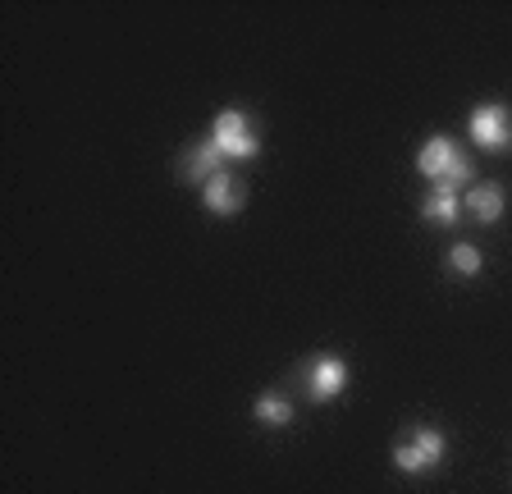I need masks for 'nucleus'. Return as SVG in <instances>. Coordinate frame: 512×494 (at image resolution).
I'll return each mask as SVG.
<instances>
[{
  "instance_id": "obj_1",
  "label": "nucleus",
  "mask_w": 512,
  "mask_h": 494,
  "mask_svg": "<svg viewBox=\"0 0 512 494\" xmlns=\"http://www.w3.org/2000/svg\"><path fill=\"white\" fill-rule=\"evenodd\" d=\"M444 458H448V440H444V430H435V426H412V440L394 444V467L403 476L435 472Z\"/></svg>"
},
{
  "instance_id": "obj_2",
  "label": "nucleus",
  "mask_w": 512,
  "mask_h": 494,
  "mask_svg": "<svg viewBox=\"0 0 512 494\" xmlns=\"http://www.w3.org/2000/svg\"><path fill=\"white\" fill-rule=\"evenodd\" d=\"M211 129H215L211 133L215 147L224 151V161H252V156H261V138L252 133L247 110H220Z\"/></svg>"
},
{
  "instance_id": "obj_3",
  "label": "nucleus",
  "mask_w": 512,
  "mask_h": 494,
  "mask_svg": "<svg viewBox=\"0 0 512 494\" xmlns=\"http://www.w3.org/2000/svg\"><path fill=\"white\" fill-rule=\"evenodd\" d=\"M471 142L480 151H508L512 147V110L503 101H490V106H476L467 119Z\"/></svg>"
},
{
  "instance_id": "obj_4",
  "label": "nucleus",
  "mask_w": 512,
  "mask_h": 494,
  "mask_svg": "<svg viewBox=\"0 0 512 494\" xmlns=\"http://www.w3.org/2000/svg\"><path fill=\"white\" fill-rule=\"evenodd\" d=\"M302 389H307L311 403H330V398H339L343 389H348V366H343V357H334V353L311 357L307 371H302Z\"/></svg>"
},
{
  "instance_id": "obj_5",
  "label": "nucleus",
  "mask_w": 512,
  "mask_h": 494,
  "mask_svg": "<svg viewBox=\"0 0 512 494\" xmlns=\"http://www.w3.org/2000/svg\"><path fill=\"white\" fill-rule=\"evenodd\" d=\"M215 174H224V151L215 147V138L192 142V147L179 156V179L183 183H202V188H206Z\"/></svg>"
},
{
  "instance_id": "obj_6",
  "label": "nucleus",
  "mask_w": 512,
  "mask_h": 494,
  "mask_svg": "<svg viewBox=\"0 0 512 494\" xmlns=\"http://www.w3.org/2000/svg\"><path fill=\"white\" fill-rule=\"evenodd\" d=\"M202 206L211 215H238L247 206V188H243V179H238V174H215L211 183H206L202 188Z\"/></svg>"
},
{
  "instance_id": "obj_7",
  "label": "nucleus",
  "mask_w": 512,
  "mask_h": 494,
  "mask_svg": "<svg viewBox=\"0 0 512 494\" xmlns=\"http://www.w3.org/2000/svg\"><path fill=\"white\" fill-rule=\"evenodd\" d=\"M462 156V147L453 138H444V133H435V138H426L421 142V151H416V170L426 174L430 183H439L448 174V165Z\"/></svg>"
},
{
  "instance_id": "obj_8",
  "label": "nucleus",
  "mask_w": 512,
  "mask_h": 494,
  "mask_svg": "<svg viewBox=\"0 0 512 494\" xmlns=\"http://www.w3.org/2000/svg\"><path fill=\"white\" fill-rule=\"evenodd\" d=\"M462 206L471 211L476 225H494V220L503 215V188L499 183H471L467 197H462Z\"/></svg>"
},
{
  "instance_id": "obj_9",
  "label": "nucleus",
  "mask_w": 512,
  "mask_h": 494,
  "mask_svg": "<svg viewBox=\"0 0 512 494\" xmlns=\"http://www.w3.org/2000/svg\"><path fill=\"white\" fill-rule=\"evenodd\" d=\"M421 215H426V220H435V225H458V215H462L458 188H448V183H435V188L426 193V202H421Z\"/></svg>"
},
{
  "instance_id": "obj_10",
  "label": "nucleus",
  "mask_w": 512,
  "mask_h": 494,
  "mask_svg": "<svg viewBox=\"0 0 512 494\" xmlns=\"http://www.w3.org/2000/svg\"><path fill=\"white\" fill-rule=\"evenodd\" d=\"M252 417L261 421V426H270V430H284L288 421H293V403H288L284 394H261L252 403Z\"/></svg>"
},
{
  "instance_id": "obj_11",
  "label": "nucleus",
  "mask_w": 512,
  "mask_h": 494,
  "mask_svg": "<svg viewBox=\"0 0 512 494\" xmlns=\"http://www.w3.org/2000/svg\"><path fill=\"white\" fill-rule=\"evenodd\" d=\"M480 266H485V257H480L476 243H453L448 247V270H453V275L471 280V275H480Z\"/></svg>"
},
{
  "instance_id": "obj_12",
  "label": "nucleus",
  "mask_w": 512,
  "mask_h": 494,
  "mask_svg": "<svg viewBox=\"0 0 512 494\" xmlns=\"http://www.w3.org/2000/svg\"><path fill=\"white\" fill-rule=\"evenodd\" d=\"M439 183H448V188H471V183H476V165H471V156H467V151H462L458 161L448 165V174H444V179H439Z\"/></svg>"
}]
</instances>
